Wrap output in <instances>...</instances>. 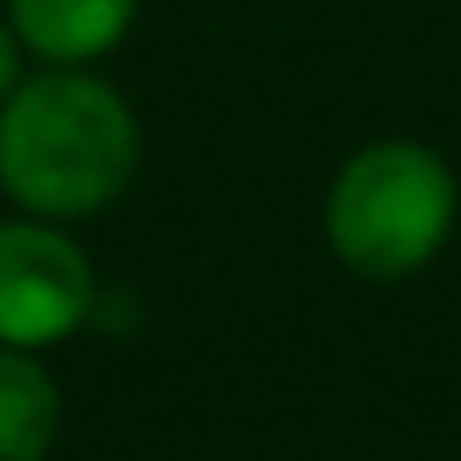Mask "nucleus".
<instances>
[{
	"mask_svg": "<svg viewBox=\"0 0 461 461\" xmlns=\"http://www.w3.org/2000/svg\"><path fill=\"white\" fill-rule=\"evenodd\" d=\"M94 263L47 216L0 222V345L47 350L82 333L94 315Z\"/></svg>",
	"mask_w": 461,
	"mask_h": 461,
	"instance_id": "7ed1b4c3",
	"label": "nucleus"
},
{
	"mask_svg": "<svg viewBox=\"0 0 461 461\" xmlns=\"http://www.w3.org/2000/svg\"><path fill=\"white\" fill-rule=\"evenodd\" d=\"M140 0H6L23 53L41 65H94L135 30Z\"/></svg>",
	"mask_w": 461,
	"mask_h": 461,
	"instance_id": "20e7f679",
	"label": "nucleus"
},
{
	"mask_svg": "<svg viewBox=\"0 0 461 461\" xmlns=\"http://www.w3.org/2000/svg\"><path fill=\"white\" fill-rule=\"evenodd\" d=\"M456 176L420 140H374L327 187V246L362 281H409L456 234Z\"/></svg>",
	"mask_w": 461,
	"mask_h": 461,
	"instance_id": "f03ea898",
	"label": "nucleus"
},
{
	"mask_svg": "<svg viewBox=\"0 0 461 461\" xmlns=\"http://www.w3.org/2000/svg\"><path fill=\"white\" fill-rule=\"evenodd\" d=\"M65 427V392L35 350L0 345V461H47Z\"/></svg>",
	"mask_w": 461,
	"mask_h": 461,
	"instance_id": "39448f33",
	"label": "nucleus"
},
{
	"mask_svg": "<svg viewBox=\"0 0 461 461\" xmlns=\"http://www.w3.org/2000/svg\"><path fill=\"white\" fill-rule=\"evenodd\" d=\"M18 53H23V41H18V30H12V18L0 12V100H6L12 88H18Z\"/></svg>",
	"mask_w": 461,
	"mask_h": 461,
	"instance_id": "423d86ee",
	"label": "nucleus"
},
{
	"mask_svg": "<svg viewBox=\"0 0 461 461\" xmlns=\"http://www.w3.org/2000/svg\"><path fill=\"white\" fill-rule=\"evenodd\" d=\"M135 169V105L88 65H47L0 100V193L23 216H94L123 199Z\"/></svg>",
	"mask_w": 461,
	"mask_h": 461,
	"instance_id": "f257e3e1",
	"label": "nucleus"
}]
</instances>
